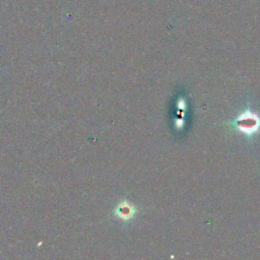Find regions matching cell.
<instances>
[{"mask_svg":"<svg viewBox=\"0 0 260 260\" xmlns=\"http://www.w3.org/2000/svg\"><path fill=\"white\" fill-rule=\"evenodd\" d=\"M233 125L239 132L251 136L257 133L260 129V117L250 110H247L235 119Z\"/></svg>","mask_w":260,"mask_h":260,"instance_id":"6da1fadb","label":"cell"}]
</instances>
